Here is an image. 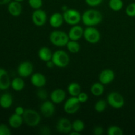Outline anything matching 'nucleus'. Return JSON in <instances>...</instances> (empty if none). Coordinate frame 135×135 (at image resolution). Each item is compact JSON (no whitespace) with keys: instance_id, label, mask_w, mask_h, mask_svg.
<instances>
[{"instance_id":"obj_1","label":"nucleus","mask_w":135,"mask_h":135,"mask_svg":"<svg viewBox=\"0 0 135 135\" xmlns=\"http://www.w3.org/2000/svg\"><path fill=\"white\" fill-rule=\"evenodd\" d=\"M102 15L96 9H88L82 15V22L86 26H95L102 21Z\"/></svg>"},{"instance_id":"obj_2","label":"nucleus","mask_w":135,"mask_h":135,"mask_svg":"<svg viewBox=\"0 0 135 135\" xmlns=\"http://www.w3.org/2000/svg\"><path fill=\"white\" fill-rule=\"evenodd\" d=\"M50 42L57 47L66 46L70 40L68 34L61 30H54L50 34L49 37Z\"/></svg>"},{"instance_id":"obj_3","label":"nucleus","mask_w":135,"mask_h":135,"mask_svg":"<svg viewBox=\"0 0 135 135\" xmlns=\"http://www.w3.org/2000/svg\"><path fill=\"white\" fill-rule=\"evenodd\" d=\"M22 117L24 123L30 127H35L41 122L40 114L32 109H25V113L22 115Z\"/></svg>"},{"instance_id":"obj_4","label":"nucleus","mask_w":135,"mask_h":135,"mask_svg":"<svg viewBox=\"0 0 135 135\" xmlns=\"http://www.w3.org/2000/svg\"><path fill=\"white\" fill-rule=\"evenodd\" d=\"M51 61L54 62L55 67L59 68H65L69 65L70 57L69 54L63 50H57L53 53Z\"/></svg>"},{"instance_id":"obj_5","label":"nucleus","mask_w":135,"mask_h":135,"mask_svg":"<svg viewBox=\"0 0 135 135\" xmlns=\"http://www.w3.org/2000/svg\"><path fill=\"white\" fill-rule=\"evenodd\" d=\"M64 21L68 25L74 26L80 22L82 15L78 11L74 9H68L63 13Z\"/></svg>"},{"instance_id":"obj_6","label":"nucleus","mask_w":135,"mask_h":135,"mask_svg":"<svg viewBox=\"0 0 135 135\" xmlns=\"http://www.w3.org/2000/svg\"><path fill=\"white\" fill-rule=\"evenodd\" d=\"M107 103L114 109H121L125 105V99L119 92H112L107 96Z\"/></svg>"},{"instance_id":"obj_7","label":"nucleus","mask_w":135,"mask_h":135,"mask_svg":"<svg viewBox=\"0 0 135 135\" xmlns=\"http://www.w3.org/2000/svg\"><path fill=\"white\" fill-rule=\"evenodd\" d=\"M83 36L87 42L94 44L99 42L101 38V34L94 26H88L84 30Z\"/></svg>"},{"instance_id":"obj_8","label":"nucleus","mask_w":135,"mask_h":135,"mask_svg":"<svg viewBox=\"0 0 135 135\" xmlns=\"http://www.w3.org/2000/svg\"><path fill=\"white\" fill-rule=\"evenodd\" d=\"M80 102H79L77 97L71 96V98H68L65 103L64 104L63 109L65 112L70 115L75 114L80 109Z\"/></svg>"},{"instance_id":"obj_9","label":"nucleus","mask_w":135,"mask_h":135,"mask_svg":"<svg viewBox=\"0 0 135 135\" xmlns=\"http://www.w3.org/2000/svg\"><path fill=\"white\" fill-rule=\"evenodd\" d=\"M32 21L36 26H43L47 21V14L42 9H36L32 15Z\"/></svg>"},{"instance_id":"obj_10","label":"nucleus","mask_w":135,"mask_h":135,"mask_svg":"<svg viewBox=\"0 0 135 135\" xmlns=\"http://www.w3.org/2000/svg\"><path fill=\"white\" fill-rule=\"evenodd\" d=\"M34 71L33 65L29 61H23L20 63L17 68L18 76L22 78H27L32 75Z\"/></svg>"},{"instance_id":"obj_11","label":"nucleus","mask_w":135,"mask_h":135,"mask_svg":"<svg viewBox=\"0 0 135 135\" xmlns=\"http://www.w3.org/2000/svg\"><path fill=\"white\" fill-rule=\"evenodd\" d=\"M56 129L60 133L69 134L70 132L73 130L72 123L65 117L59 119L56 124Z\"/></svg>"},{"instance_id":"obj_12","label":"nucleus","mask_w":135,"mask_h":135,"mask_svg":"<svg viewBox=\"0 0 135 135\" xmlns=\"http://www.w3.org/2000/svg\"><path fill=\"white\" fill-rule=\"evenodd\" d=\"M99 81L104 85L110 84L115 79V73L113 70L106 69L101 71L99 75Z\"/></svg>"},{"instance_id":"obj_13","label":"nucleus","mask_w":135,"mask_h":135,"mask_svg":"<svg viewBox=\"0 0 135 135\" xmlns=\"http://www.w3.org/2000/svg\"><path fill=\"white\" fill-rule=\"evenodd\" d=\"M40 112L45 117H51L55 113V105L51 101L46 100L40 105Z\"/></svg>"},{"instance_id":"obj_14","label":"nucleus","mask_w":135,"mask_h":135,"mask_svg":"<svg viewBox=\"0 0 135 135\" xmlns=\"http://www.w3.org/2000/svg\"><path fill=\"white\" fill-rule=\"evenodd\" d=\"M50 100L55 104H59L63 102L66 98V92L61 88H57L50 93Z\"/></svg>"},{"instance_id":"obj_15","label":"nucleus","mask_w":135,"mask_h":135,"mask_svg":"<svg viewBox=\"0 0 135 135\" xmlns=\"http://www.w3.org/2000/svg\"><path fill=\"white\" fill-rule=\"evenodd\" d=\"M46 78L43 74L40 73H36L32 74L30 77V83L36 88H42L46 84Z\"/></svg>"},{"instance_id":"obj_16","label":"nucleus","mask_w":135,"mask_h":135,"mask_svg":"<svg viewBox=\"0 0 135 135\" xmlns=\"http://www.w3.org/2000/svg\"><path fill=\"white\" fill-rule=\"evenodd\" d=\"M11 80L9 73L5 69L0 68V90H6L11 86Z\"/></svg>"},{"instance_id":"obj_17","label":"nucleus","mask_w":135,"mask_h":135,"mask_svg":"<svg viewBox=\"0 0 135 135\" xmlns=\"http://www.w3.org/2000/svg\"><path fill=\"white\" fill-rule=\"evenodd\" d=\"M84 34V29L79 25H74L69 30L68 33L69 37L71 40L78 41L80 40Z\"/></svg>"},{"instance_id":"obj_18","label":"nucleus","mask_w":135,"mask_h":135,"mask_svg":"<svg viewBox=\"0 0 135 135\" xmlns=\"http://www.w3.org/2000/svg\"><path fill=\"white\" fill-rule=\"evenodd\" d=\"M8 12L13 17H18L21 15L22 11V5L18 1H11L8 4Z\"/></svg>"},{"instance_id":"obj_19","label":"nucleus","mask_w":135,"mask_h":135,"mask_svg":"<svg viewBox=\"0 0 135 135\" xmlns=\"http://www.w3.org/2000/svg\"><path fill=\"white\" fill-rule=\"evenodd\" d=\"M64 22L63 14L60 13H55L52 14L49 19V23L50 26L54 28H58L63 25Z\"/></svg>"},{"instance_id":"obj_20","label":"nucleus","mask_w":135,"mask_h":135,"mask_svg":"<svg viewBox=\"0 0 135 135\" xmlns=\"http://www.w3.org/2000/svg\"><path fill=\"white\" fill-rule=\"evenodd\" d=\"M8 122L11 127L13 129H18L24 123L23 117L22 115H19L15 113L9 117Z\"/></svg>"},{"instance_id":"obj_21","label":"nucleus","mask_w":135,"mask_h":135,"mask_svg":"<svg viewBox=\"0 0 135 135\" xmlns=\"http://www.w3.org/2000/svg\"><path fill=\"white\" fill-rule=\"evenodd\" d=\"M38 57L42 61L47 62L51 60L53 53L51 50L47 47H42L38 51Z\"/></svg>"},{"instance_id":"obj_22","label":"nucleus","mask_w":135,"mask_h":135,"mask_svg":"<svg viewBox=\"0 0 135 135\" xmlns=\"http://www.w3.org/2000/svg\"><path fill=\"white\" fill-rule=\"evenodd\" d=\"M13 97L9 93H5L0 96V106L3 109H8L13 104Z\"/></svg>"},{"instance_id":"obj_23","label":"nucleus","mask_w":135,"mask_h":135,"mask_svg":"<svg viewBox=\"0 0 135 135\" xmlns=\"http://www.w3.org/2000/svg\"><path fill=\"white\" fill-rule=\"evenodd\" d=\"M25 83L22 77H15L11 80V86L16 92H20L25 88Z\"/></svg>"},{"instance_id":"obj_24","label":"nucleus","mask_w":135,"mask_h":135,"mask_svg":"<svg viewBox=\"0 0 135 135\" xmlns=\"http://www.w3.org/2000/svg\"><path fill=\"white\" fill-rule=\"evenodd\" d=\"M67 91L71 96L77 97L78 95L81 92V87L79 83L73 82L70 83L67 86Z\"/></svg>"},{"instance_id":"obj_25","label":"nucleus","mask_w":135,"mask_h":135,"mask_svg":"<svg viewBox=\"0 0 135 135\" xmlns=\"http://www.w3.org/2000/svg\"><path fill=\"white\" fill-rule=\"evenodd\" d=\"M90 92L92 94L95 96H102L104 92V84L100 82L94 83L90 88Z\"/></svg>"},{"instance_id":"obj_26","label":"nucleus","mask_w":135,"mask_h":135,"mask_svg":"<svg viewBox=\"0 0 135 135\" xmlns=\"http://www.w3.org/2000/svg\"><path fill=\"white\" fill-rule=\"evenodd\" d=\"M68 51L72 54H77L80 50V46L77 41L71 40H70L66 45Z\"/></svg>"},{"instance_id":"obj_27","label":"nucleus","mask_w":135,"mask_h":135,"mask_svg":"<svg viewBox=\"0 0 135 135\" xmlns=\"http://www.w3.org/2000/svg\"><path fill=\"white\" fill-rule=\"evenodd\" d=\"M109 7L113 11H119L123 9V2L122 0H109Z\"/></svg>"},{"instance_id":"obj_28","label":"nucleus","mask_w":135,"mask_h":135,"mask_svg":"<svg viewBox=\"0 0 135 135\" xmlns=\"http://www.w3.org/2000/svg\"><path fill=\"white\" fill-rule=\"evenodd\" d=\"M85 125L84 123L80 119H76L72 123V128L73 130L78 132V133H81L84 131Z\"/></svg>"},{"instance_id":"obj_29","label":"nucleus","mask_w":135,"mask_h":135,"mask_svg":"<svg viewBox=\"0 0 135 135\" xmlns=\"http://www.w3.org/2000/svg\"><path fill=\"white\" fill-rule=\"evenodd\" d=\"M107 102L104 100H99L96 102L94 105V109L98 113H102L104 112L106 109Z\"/></svg>"},{"instance_id":"obj_30","label":"nucleus","mask_w":135,"mask_h":135,"mask_svg":"<svg viewBox=\"0 0 135 135\" xmlns=\"http://www.w3.org/2000/svg\"><path fill=\"white\" fill-rule=\"evenodd\" d=\"M107 134L108 135H123V131L119 127L113 125L108 127L107 130Z\"/></svg>"},{"instance_id":"obj_31","label":"nucleus","mask_w":135,"mask_h":135,"mask_svg":"<svg viewBox=\"0 0 135 135\" xmlns=\"http://www.w3.org/2000/svg\"><path fill=\"white\" fill-rule=\"evenodd\" d=\"M28 2L29 6L34 10L40 9L43 5L42 0H28Z\"/></svg>"},{"instance_id":"obj_32","label":"nucleus","mask_w":135,"mask_h":135,"mask_svg":"<svg viewBox=\"0 0 135 135\" xmlns=\"http://www.w3.org/2000/svg\"><path fill=\"white\" fill-rule=\"evenodd\" d=\"M125 13L127 16L130 17H135V3H132L127 5L125 9Z\"/></svg>"},{"instance_id":"obj_33","label":"nucleus","mask_w":135,"mask_h":135,"mask_svg":"<svg viewBox=\"0 0 135 135\" xmlns=\"http://www.w3.org/2000/svg\"><path fill=\"white\" fill-rule=\"evenodd\" d=\"M11 131L9 127L5 124H0V135H11Z\"/></svg>"},{"instance_id":"obj_34","label":"nucleus","mask_w":135,"mask_h":135,"mask_svg":"<svg viewBox=\"0 0 135 135\" xmlns=\"http://www.w3.org/2000/svg\"><path fill=\"white\" fill-rule=\"evenodd\" d=\"M37 96L40 100H45L47 97V92L44 89L40 88V89L37 91Z\"/></svg>"},{"instance_id":"obj_35","label":"nucleus","mask_w":135,"mask_h":135,"mask_svg":"<svg viewBox=\"0 0 135 135\" xmlns=\"http://www.w3.org/2000/svg\"><path fill=\"white\" fill-rule=\"evenodd\" d=\"M77 98L79 99V102H80V104H83V103H85L88 101V96L86 92H81L79 95L77 96Z\"/></svg>"},{"instance_id":"obj_36","label":"nucleus","mask_w":135,"mask_h":135,"mask_svg":"<svg viewBox=\"0 0 135 135\" xmlns=\"http://www.w3.org/2000/svg\"><path fill=\"white\" fill-rule=\"evenodd\" d=\"M103 0H85V2L90 7H97L101 5Z\"/></svg>"},{"instance_id":"obj_37","label":"nucleus","mask_w":135,"mask_h":135,"mask_svg":"<svg viewBox=\"0 0 135 135\" xmlns=\"http://www.w3.org/2000/svg\"><path fill=\"white\" fill-rule=\"evenodd\" d=\"M104 133V129L100 126H96L93 129V134L95 135H102Z\"/></svg>"},{"instance_id":"obj_38","label":"nucleus","mask_w":135,"mask_h":135,"mask_svg":"<svg viewBox=\"0 0 135 135\" xmlns=\"http://www.w3.org/2000/svg\"><path fill=\"white\" fill-rule=\"evenodd\" d=\"M40 133L44 135H47L50 134V129L46 126H43L40 129Z\"/></svg>"},{"instance_id":"obj_39","label":"nucleus","mask_w":135,"mask_h":135,"mask_svg":"<svg viewBox=\"0 0 135 135\" xmlns=\"http://www.w3.org/2000/svg\"><path fill=\"white\" fill-rule=\"evenodd\" d=\"M25 109L22 108V106H17V108L15 109V113H17V114L19 115H22L25 113Z\"/></svg>"},{"instance_id":"obj_40","label":"nucleus","mask_w":135,"mask_h":135,"mask_svg":"<svg viewBox=\"0 0 135 135\" xmlns=\"http://www.w3.org/2000/svg\"><path fill=\"white\" fill-rule=\"evenodd\" d=\"M46 66H47V67H48V68H50V69L53 68V67L55 66L54 62H53L51 60L48 61L46 62Z\"/></svg>"},{"instance_id":"obj_41","label":"nucleus","mask_w":135,"mask_h":135,"mask_svg":"<svg viewBox=\"0 0 135 135\" xmlns=\"http://www.w3.org/2000/svg\"><path fill=\"white\" fill-rule=\"evenodd\" d=\"M11 0H0V5H4L9 4Z\"/></svg>"},{"instance_id":"obj_42","label":"nucleus","mask_w":135,"mask_h":135,"mask_svg":"<svg viewBox=\"0 0 135 135\" xmlns=\"http://www.w3.org/2000/svg\"><path fill=\"white\" fill-rule=\"evenodd\" d=\"M70 135H80V133H78V132L72 130L71 132L69 133Z\"/></svg>"},{"instance_id":"obj_43","label":"nucleus","mask_w":135,"mask_h":135,"mask_svg":"<svg viewBox=\"0 0 135 135\" xmlns=\"http://www.w3.org/2000/svg\"><path fill=\"white\" fill-rule=\"evenodd\" d=\"M67 9H68V7H67V6H65V5H64V6L62 7V10H63V12L66 11Z\"/></svg>"},{"instance_id":"obj_44","label":"nucleus","mask_w":135,"mask_h":135,"mask_svg":"<svg viewBox=\"0 0 135 135\" xmlns=\"http://www.w3.org/2000/svg\"><path fill=\"white\" fill-rule=\"evenodd\" d=\"M13 1H18V2H20V3H21V2H22V1H25V0H13Z\"/></svg>"},{"instance_id":"obj_45","label":"nucleus","mask_w":135,"mask_h":135,"mask_svg":"<svg viewBox=\"0 0 135 135\" xmlns=\"http://www.w3.org/2000/svg\"><path fill=\"white\" fill-rule=\"evenodd\" d=\"M134 48H135V45H134Z\"/></svg>"}]
</instances>
